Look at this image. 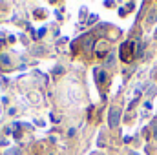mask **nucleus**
Returning a JSON list of instances; mask_svg holds the SVG:
<instances>
[{
  "instance_id": "obj_1",
  "label": "nucleus",
  "mask_w": 157,
  "mask_h": 155,
  "mask_svg": "<svg viewBox=\"0 0 157 155\" xmlns=\"http://www.w3.org/2000/svg\"><path fill=\"white\" fill-rule=\"evenodd\" d=\"M119 51H121L122 62H132L133 57H135V46H133V42H122Z\"/></svg>"
},
{
  "instance_id": "obj_2",
  "label": "nucleus",
  "mask_w": 157,
  "mask_h": 155,
  "mask_svg": "<svg viewBox=\"0 0 157 155\" xmlns=\"http://www.w3.org/2000/svg\"><path fill=\"white\" fill-rule=\"evenodd\" d=\"M119 119H121V112H119L117 108H110V115H108V124H110V128L119 126Z\"/></svg>"
},
{
  "instance_id": "obj_3",
  "label": "nucleus",
  "mask_w": 157,
  "mask_h": 155,
  "mask_svg": "<svg viewBox=\"0 0 157 155\" xmlns=\"http://www.w3.org/2000/svg\"><path fill=\"white\" fill-rule=\"evenodd\" d=\"M82 47H84L86 53L91 51V47H93V37H91V35H90V37H84V40H82Z\"/></svg>"
},
{
  "instance_id": "obj_4",
  "label": "nucleus",
  "mask_w": 157,
  "mask_h": 155,
  "mask_svg": "<svg viewBox=\"0 0 157 155\" xmlns=\"http://www.w3.org/2000/svg\"><path fill=\"white\" fill-rule=\"evenodd\" d=\"M0 64H2V66H4L6 70H9V68H11V62H9V57H7L6 53H2V55H0Z\"/></svg>"
},
{
  "instance_id": "obj_5",
  "label": "nucleus",
  "mask_w": 157,
  "mask_h": 155,
  "mask_svg": "<svg viewBox=\"0 0 157 155\" xmlns=\"http://www.w3.org/2000/svg\"><path fill=\"white\" fill-rule=\"evenodd\" d=\"M97 84L99 86H104L106 84V73L104 71H97Z\"/></svg>"
},
{
  "instance_id": "obj_6",
  "label": "nucleus",
  "mask_w": 157,
  "mask_h": 155,
  "mask_svg": "<svg viewBox=\"0 0 157 155\" xmlns=\"http://www.w3.org/2000/svg\"><path fill=\"white\" fill-rule=\"evenodd\" d=\"M143 51H144V44H143V42H139V44H137V47H135V55H137V57H141V55H143Z\"/></svg>"
},
{
  "instance_id": "obj_7",
  "label": "nucleus",
  "mask_w": 157,
  "mask_h": 155,
  "mask_svg": "<svg viewBox=\"0 0 157 155\" xmlns=\"http://www.w3.org/2000/svg\"><path fill=\"white\" fill-rule=\"evenodd\" d=\"M6 155H20V150H18V148H9V150L6 152Z\"/></svg>"
},
{
  "instance_id": "obj_8",
  "label": "nucleus",
  "mask_w": 157,
  "mask_h": 155,
  "mask_svg": "<svg viewBox=\"0 0 157 155\" xmlns=\"http://www.w3.org/2000/svg\"><path fill=\"white\" fill-rule=\"evenodd\" d=\"M155 18H157V9L154 11V13H152V15H150V17H148V22H154Z\"/></svg>"
},
{
  "instance_id": "obj_9",
  "label": "nucleus",
  "mask_w": 157,
  "mask_h": 155,
  "mask_svg": "<svg viewBox=\"0 0 157 155\" xmlns=\"http://www.w3.org/2000/svg\"><path fill=\"white\" fill-rule=\"evenodd\" d=\"M113 64V55H110L108 59H106V66H112Z\"/></svg>"
},
{
  "instance_id": "obj_10",
  "label": "nucleus",
  "mask_w": 157,
  "mask_h": 155,
  "mask_svg": "<svg viewBox=\"0 0 157 155\" xmlns=\"http://www.w3.org/2000/svg\"><path fill=\"white\" fill-rule=\"evenodd\" d=\"M95 20H97V15H91V17H90V20H88V24H93Z\"/></svg>"
},
{
  "instance_id": "obj_11",
  "label": "nucleus",
  "mask_w": 157,
  "mask_h": 155,
  "mask_svg": "<svg viewBox=\"0 0 157 155\" xmlns=\"http://www.w3.org/2000/svg\"><path fill=\"white\" fill-rule=\"evenodd\" d=\"M154 137H155V141H157V126L154 128Z\"/></svg>"
},
{
  "instance_id": "obj_12",
  "label": "nucleus",
  "mask_w": 157,
  "mask_h": 155,
  "mask_svg": "<svg viewBox=\"0 0 157 155\" xmlns=\"http://www.w3.org/2000/svg\"><path fill=\"white\" fill-rule=\"evenodd\" d=\"M128 155H139V153H137V152H130Z\"/></svg>"
},
{
  "instance_id": "obj_13",
  "label": "nucleus",
  "mask_w": 157,
  "mask_h": 155,
  "mask_svg": "<svg viewBox=\"0 0 157 155\" xmlns=\"http://www.w3.org/2000/svg\"><path fill=\"white\" fill-rule=\"evenodd\" d=\"M93 155H102V153H93Z\"/></svg>"
}]
</instances>
